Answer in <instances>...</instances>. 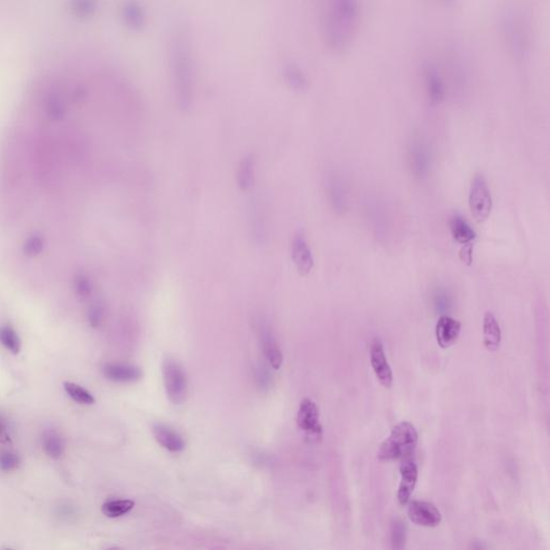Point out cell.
Wrapping results in <instances>:
<instances>
[{
	"label": "cell",
	"instance_id": "8d00e7d4",
	"mask_svg": "<svg viewBox=\"0 0 550 550\" xmlns=\"http://www.w3.org/2000/svg\"><path fill=\"white\" fill-rule=\"evenodd\" d=\"M6 425L3 419H0V439H3L6 435Z\"/></svg>",
	"mask_w": 550,
	"mask_h": 550
},
{
	"label": "cell",
	"instance_id": "9c48e42d",
	"mask_svg": "<svg viewBox=\"0 0 550 550\" xmlns=\"http://www.w3.org/2000/svg\"><path fill=\"white\" fill-rule=\"evenodd\" d=\"M291 258L297 271L302 277L311 273L315 260L308 240L302 232H297L291 242Z\"/></svg>",
	"mask_w": 550,
	"mask_h": 550
},
{
	"label": "cell",
	"instance_id": "8992f818",
	"mask_svg": "<svg viewBox=\"0 0 550 550\" xmlns=\"http://www.w3.org/2000/svg\"><path fill=\"white\" fill-rule=\"evenodd\" d=\"M493 196L487 180L482 173H478L472 180L468 192V208L476 221H484L493 211Z\"/></svg>",
	"mask_w": 550,
	"mask_h": 550
},
{
	"label": "cell",
	"instance_id": "277c9868",
	"mask_svg": "<svg viewBox=\"0 0 550 550\" xmlns=\"http://www.w3.org/2000/svg\"><path fill=\"white\" fill-rule=\"evenodd\" d=\"M419 432L409 421H402L392 428L389 437L381 445L378 457L381 461L402 459L415 450L419 444Z\"/></svg>",
	"mask_w": 550,
	"mask_h": 550
},
{
	"label": "cell",
	"instance_id": "1f68e13d",
	"mask_svg": "<svg viewBox=\"0 0 550 550\" xmlns=\"http://www.w3.org/2000/svg\"><path fill=\"white\" fill-rule=\"evenodd\" d=\"M75 287L77 295H79L81 298H87L91 296V291H93L91 281L85 275H80L75 279Z\"/></svg>",
	"mask_w": 550,
	"mask_h": 550
},
{
	"label": "cell",
	"instance_id": "4316f807",
	"mask_svg": "<svg viewBox=\"0 0 550 550\" xmlns=\"http://www.w3.org/2000/svg\"><path fill=\"white\" fill-rule=\"evenodd\" d=\"M64 389H65L66 394H67L73 401L77 402V403L84 404V405H91V404H94L95 401H96L94 396H93L89 390L85 389V388H83L82 386H80V385L75 384V383H64Z\"/></svg>",
	"mask_w": 550,
	"mask_h": 550
},
{
	"label": "cell",
	"instance_id": "484cf974",
	"mask_svg": "<svg viewBox=\"0 0 550 550\" xmlns=\"http://www.w3.org/2000/svg\"><path fill=\"white\" fill-rule=\"evenodd\" d=\"M0 344L5 347L10 353L19 354L22 347V342L19 339V334L13 329L11 326H3L0 327Z\"/></svg>",
	"mask_w": 550,
	"mask_h": 550
},
{
	"label": "cell",
	"instance_id": "7402d4cb",
	"mask_svg": "<svg viewBox=\"0 0 550 550\" xmlns=\"http://www.w3.org/2000/svg\"><path fill=\"white\" fill-rule=\"evenodd\" d=\"M283 77L286 84L296 91H304L309 89L310 81L302 68L295 63H286L283 67Z\"/></svg>",
	"mask_w": 550,
	"mask_h": 550
},
{
	"label": "cell",
	"instance_id": "d590c367",
	"mask_svg": "<svg viewBox=\"0 0 550 550\" xmlns=\"http://www.w3.org/2000/svg\"><path fill=\"white\" fill-rule=\"evenodd\" d=\"M437 3H440L443 7L445 8H454L456 6L458 0H437Z\"/></svg>",
	"mask_w": 550,
	"mask_h": 550
},
{
	"label": "cell",
	"instance_id": "f1b7e54d",
	"mask_svg": "<svg viewBox=\"0 0 550 550\" xmlns=\"http://www.w3.org/2000/svg\"><path fill=\"white\" fill-rule=\"evenodd\" d=\"M19 457L15 452L3 450L0 452V470L5 472L15 471L19 468Z\"/></svg>",
	"mask_w": 550,
	"mask_h": 550
},
{
	"label": "cell",
	"instance_id": "ffe728a7",
	"mask_svg": "<svg viewBox=\"0 0 550 550\" xmlns=\"http://www.w3.org/2000/svg\"><path fill=\"white\" fill-rule=\"evenodd\" d=\"M501 341H502V331L500 324L493 313H486L483 320L484 346L489 351H495L500 347Z\"/></svg>",
	"mask_w": 550,
	"mask_h": 550
},
{
	"label": "cell",
	"instance_id": "5bb4252c",
	"mask_svg": "<svg viewBox=\"0 0 550 550\" xmlns=\"http://www.w3.org/2000/svg\"><path fill=\"white\" fill-rule=\"evenodd\" d=\"M461 332V322L448 315H442L435 324V338L441 349H448L456 343Z\"/></svg>",
	"mask_w": 550,
	"mask_h": 550
},
{
	"label": "cell",
	"instance_id": "ba28073f",
	"mask_svg": "<svg viewBox=\"0 0 550 550\" xmlns=\"http://www.w3.org/2000/svg\"><path fill=\"white\" fill-rule=\"evenodd\" d=\"M370 363L373 372L378 382L385 387L390 388L394 383V373L392 367L385 355L384 345L380 339L373 340L370 349Z\"/></svg>",
	"mask_w": 550,
	"mask_h": 550
},
{
	"label": "cell",
	"instance_id": "d4e9b609",
	"mask_svg": "<svg viewBox=\"0 0 550 550\" xmlns=\"http://www.w3.org/2000/svg\"><path fill=\"white\" fill-rule=\"evenodd\" d=\"M134 507H135L134 501L128 500V499H122V500L107 501L102 505L101 509H102V513L109 518H118V517L128 514Z\"/></svg>",
	"mask_w": 550,
	"mask_h": 550
},
{
	"label": "cell",
	"instance_id": "3957f363",
	"mask_svg": "<svg viewBox=\"0 0 550 550\" xmlns=\"http://www.w3.org/2000/svg\"><path fill=\"white\" fill-rule=\"evenodd\" d=\"M501 32L509 54L518 62L528 58L531 50V35L528 21L519 9L509 8L501 17Z\"/></svg>",
	"mask_w": 550,
	"mask_h": 550
},
{
	"label": "cell",
	"instance_id": "d6a6232c",
	"mask_svg": "<svg viewBox=\"0 0 550 550\" xmlns=\"http://www.w3.org/2000/svg\"><path fill=\"white\" fill-rule=\"evenodd\" d=\"M55 514L60 520L70 522H73V519L77 517V509H75L73 505L69 504V503H64V504H60L59 506L56 508Z\"/></svg>",
	"mask_w": 550,
	"mask_h": 550
},
{
	"label": "cell",
	"instance_id": "f546056e",
	"mask_svg": "<svg viewBox=\"0 0 550 550\" xmlns=\"http://www.w3.org/2000/svg\"><path fill=\"white\" fill-rule=\"evenodd\" d=\"M89 322L91 327H98L104 316V306L101 302H96L91 305L89 310Z\"/></svg>",
	"mask_w": 550,
	"mask_h": 550
},
{
	"label": "cell",
	"instance_id": "44dd1931",
	"mask_svg": "<svg viewBox=\"0 0 550 550\" xmlns=\"http://www.w3.org/2000/svg\"><path fill=\"white\" fill-rule=\"evenodd\" d=\"M450 229L452 239L461 246L471 244L477 237L470 223L460 214L452 215L450 221Z\"/></svg>",
	"mask_w": 550,
	"mask_h": 550
},
{
	"label": "cell",
	"instance_id": "9a60e30c",
	"mask_svg": "<svg viewBox=\"0 0 550 550\" xmlns=\"http://www.w3.org/2000/svg\"><path fill=\"white\" fill-rule=\"evenodd\" d=\"M260 341H262L264 357L271 365V368L274 370H279L283 365V354L277 345L273 331L268 324H262L260 326Z\"/></svg>",
	"mask_w": 550,
	"mask_h": 550
},
{
	"label": "cell",
	"instance_id": "4fadbf2b",
	"mask_svg": "<svg viewBox=\"0 0 550 550\" xmlns=\"http://www.w3.org/2000/svg\"><path fill=\"white\" fill-rule=\"evenodd\" d=\"M400 481L396 499L401 505H406L411 500L412 495L415 491L417 481H419V468L415 462L412 460H404L400 466Z\"/></svg>",
	"mask_w": 550,
	"mask_h": 550
},
{
	"label": "cell",
	"instance_id": "603a6c76",
	"mask_svg": "<svg viewBox=\"0 0 550 550\" xmlns=\"http://www.w3.org/2000/svg\"><path fill=\"white\" fill-rule=\"evenodd\" d=\"M255 183V159L252 155H246L241 159L237 170V184L243 192L252 190Z\"/></svg>",
	"mask_w": 550,
	"mask_h": 550
},
{
	"label": "cell",
	"instance_id": "7c38bea8",
	"mask_svg": "<svg viewBox=\"0 0 550 550\" xmlns=\"http://www.w3.org/2000/svg\"><path fill=\"white\" fill-rule=\"evenodd\" d=\"M297 423L301 430L313 435L322 433V425L320 421V410L314 401L303 399L297 414Z\"/></svg>",
	"mask_w": 550,
	"mask_h": 550
},
{
	"label": "cell",
	"instance_id": "2e32d148",
	"mask_svg": "<svg viewBox=\"0 0 550 550\" xmlns=\"http://www.w3.org/2000/svg\"><path fill=\"white\" fill-rule=\"evenodd\" d=\"M152 432L157 443L168 452H181L185 448V442L182 435L169 425L161 423H154L152 427Z\"/></svg>",
	"mask_w": 550,
	"mask_h": 550
},
{
	"label": "cell",
	"instance_id": "836d02e7",
	"mask_svg": "<svg viewBox=\"0 0 550 550\" xmlns=\"http://www.w3.org/2000/svg\"><path fill=\"white\" fill-rule=\"evenodd\" d=\"M433 297H434L435 306H437L439 310H446V309L450 306V296L446 289L439 287V288H437V291H434Z\"/></svg>",
	"mask_w": 550,
	"mask_h": 550
},
{
	"label": "cell",
	"instance_id": "52a82bcc",
	"mask_svg": "<svg viewBox=\"0 0 550 550\" xmlns=\"http://www.w3.org/2000/svg\"><path fill=\"white\" fill-rule=\"evenodd\" d=\"M409 503L407 515L410 520L417 526L435 528L442 522V514L433 503L421 500Z\"/></svg>",
	"mask_w": 550,
	"mask_h": 550
},
{
	"label": "cell",
	"instance_id": "cb8c5ba5",
	"mask_svg": "<svg viewBox=\"0 0 550 550\" xmlns=\"http://www.w3.org/2000/svg\"><path fill=\"white\" fill-rule=\"evenodd\" d=\"M42 447L50 458L60 459L65 452V441L57 431L48 430L42 437Z\"/></svg>",
	"mask_w": 550,
	"mask_h": 550
},
{
	"label": "cell",
	"instance_id": "4dcf8cb0",
	"mask_svg": "<svg viewBox=\"0 0 550 550\" xmlns=\"http://www.w3.org/2000/svg\"><path fill=\"white\" fill-rule=\"evenodd\" d=\"M42 250H44V240L42 237L32 236L27 239L24 246V252L26 255L34 257L36 255L40 254Z\"/></svg>",
	"mask_w": 550,
	"mask_h": 550
},
{
	"label": "cell",
	"instance_id": "ac0fdd59",
	"mask_svg": "<svg viewBox=\"0 0 550 550\" xmlns=\"http://www.w3.org/2000/svg\"><path fill=\"white\" fill-rule=\"evenodd\" d=\"M123 19L126 27L135 33H141L147 25L145 7L139 0H127L123 7Z\"/></svg>",
	"mask_w": 550,
	"mask_h": 550
},
{
	"label": "cell",
	"instance_id": "6da1fadb",
	"mask_svg": "<svg viewBox=\"0 0 550 550\" xmlns=\"http://www.w3.org/2000/svg\"><path fill=\"white\" fill-rule=\"evenodd\" d=\"M168 60L176 104L182 112H188L195 100L196 69L192 44L185 33L178 30L171 37Z\"/></svg>",
	"mask_w": 550,
	"mask_h": 550
},
{
	"label": "cell",
	"instance_id": "d6986e66",
	"mask_svg": "<svg viewBox=\"0 0 550 550\" xmlns=\"http://www.w3.org/2000/svg\"><path fill=\"white\" fill-rule=\"evenodd\" d=\"M102 373L108 380L116 383H135L142 378V371L138 367L124 363H107Z\"/></svg>",
	"mask_w": 550,
	"mask_h": 550
},
{
	"label": "cell",
	"instance_id": "5b68a950",
	"mask_svg": "<svg viewBox=\"0 0 550 550\" xmlns=\"http://www.w3.org/2000/svg\"><path fill=\"white\" fill-rule=\"evenodd\" d=\"M163 380L168 399L176 405L185 401L188 382L185 371L176 359L167 357L163 363Z\"/></svg>",
	"mask_w": 550,
	"mask_h": 550
},
{
	"label": "cell",
	"instance_id": "7a4b0ae2",
	"mask_svg": "<svg viewBox=\"0 0 550 550\" xmlns=\"http://www.w3.org/2000/svg\"><path fill=\"white\" fill-rule=\"evenodd\" d=\"M360 15L359 0H328L324 37L330 50L342 53L351 48L358 30Z\"/></svg>",
	"mask_w": 550,
	"mask_h": 550
},
{
	"label": "cell",
	"instance_id": "8fae6325",
	"mask_svg": "<svg viewBox=\"0 0 550 550\" xmlns=\"http://www.w3.org/2000/svg\"><path fill=\"white\" fill-rule=\"evenodd\" d=\"M423 73L425 93L431 104H442L446 97V84L442 73L433 64H427Z\"/></svg>",
	"mask_w": 550,
	"mask_h": 550
},
{
	"label": "cell",
	"instance_id": "83f0119b",
	"mask_svg": "<svg viewBox=\"0 0 550 550\" xmlns=\"http://www.w3.org/2000/svg\"><path fill=\"white\" fill-rule=\"evenodd\" d=\"M406 526L400 520H394L390 529V543L394 549H402L405 546Z\"/></svg>",
	"mask_w": 550,
	"mask_h": 550
},
{
	"label": "cell",
	"instance_id": "e0dca14e",
	"mask_svg": "<svg viewBox=\"0 0 550 550\" xmlns=\"http://www.w3.org/2000/svg\"><path fill=\"white\" fill-rule=\"evenodd\" d=\"M326 194L332 209L337 213H344L347 208V190L345 183L337 174H330L326 181Z\"/></svg>",
	"mask_w": 550,
	"mask_h": 550
},
{
	"label": "cell",
	"instance_id": "e575fe53",
	"mask_svg": "<svg viewBox=\"0 0 550 550\" xmlns=\"http://www.w3.org/2000/svg\"><path fill=\"white\" fill-rule=\"evenodd\" d=\"M460 259L468 266L473 262V246L472 244H466L462 248L461 252H460Z\"/></svg>",
	"mask_w": 550,
	"mask_h": 550
},
{
	"label": "cell",
	"instance_id": "30bf717a",
	"mask_svg": "<svg viewBox=\"0 0 550 550\" xmlns=\"http://www.w3.org/2000/svg\"><path fill=\"white\" fill-rule=\"evenodd\" d=\"M410 165L417 178H427L431 170V152L421 139H414L409 147Z\"/></svg>",
	"mask_w": 550,
	"mask_h": 550
}]
</instances>
